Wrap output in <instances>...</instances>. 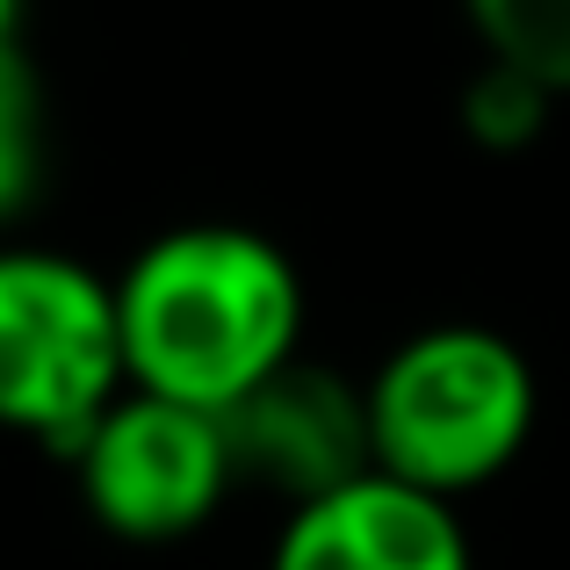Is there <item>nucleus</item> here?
I'll return each instance as SVG.
<instances>
[{
    "mask_svg": "<svg viewBox=\"0 0 570 570\" xmlns=\"http://www.w3.org/2000/svg\"><path fill=\"white\" fill-rule=\"evenodd\" d=\"M43 181V95H37V72L29 58L0 51V232L37 203Z\"/></svg>",
    "mask_w": 570,
    "mask_h": 570,
    "instance_id": "nucleus-8",
    "label": "nucleus"
},
{
    "mask_svg": "<svg viewBox=\"0 0 570 570\" xmlns=\"http://www.w3.org/2000/svg\"><path fill=\"white\" fill-rule=\"evenodd\" d=\"M124 390L116 282L66 253L0 246V426L72 455Z\"/></svg>",
    "mask_w": 570,
    "mask_h": 570,
    "instance_id": "nucleus-3",
    "label": "nucleus"
},
{
    "mask_svg": "<svg viewBox=\"0 0 570 570\" xmlns=\"http://www.w3.org/2000/svg\"><path fill=\"white\" fill-rule=\"evenodd\" d=\"M368 455L376 476L412 484L455 505L462 491L513 470L534 433V368L505 333L484 325H433L390 347V362L362 383Z\"/></svg>",
    "mask_w": 570,
    "mask_h": 570,
    "instance_id": "nucleus-2",
    "label": "nucleus"
},
{
    "mask_svg": "<svg viewBox=\"0 0 570 570\" xmlns=\"http://www.w3.org/2000/svg\"><path fill=\"white\" fill-rule=\"evenodd\" d=\"M267 570H476L455 505L390 476L311 499L289 513Z\"/></svg>",
    "mask_w": 570,
    "mask_h": 570,
    "instance_id": "nucleus-6",
    "label": "nucleus"
},
{
    "mask_svg": "<svg viewBox=\"0 0 570 570\" xmlns=\"http://www.w3.org/2000/svg\"><path fill=\"white\" fill-rule=\"evenodd\" d=\"M72 470L87 513L124 542H181L238 484L224 419L153 390H124L72 448Z\"/></svg>",
    "mask_w": 570,
    "mask_h": 570,
    "instance_id": "nucleus-4",
    "label": "nucleus"
},
{
    "mask_svg": "<svg viewBox=\"0 0 570 570\" xmlns=\"http://www.w3.org/2000/svg\"><path fill=\"white\" fill-rule=\"evenodd\" d=\"M549 87H534L528 72H513V66H476V80L462 87V130H470L476 145H491V153H520V145H534L542 138V124H549Z\"/></svg>",
    "mask_w": 570,
    "mask_h": 570,
    "instance_id": "nucleus-9",
    "label": "nucleus"
},
{
    "mask_svg": "<svg viewBox=\"0 0 570 570\" xmlns=\"http://www.w3.org/2000/svg\"><path fill=\"white\" fill-rule=\"evenodd\" d=\"M217 419H224V441H232L238 484L282 491L289 505L333 499V491L376 476V455H368V397L347 376L304 362V354L282 362L267 383H253Z\"/></svg>",
    "mask_w": 570,
    "mask_h": 570,
    "instance_id": "nucleus-5",
    "label": "nucleus"
},
{
    "mask_svg": "<svg viewBox=\"0 0 570 570\" xmlns=\"http://www.w3.org/2000/svg\"><path fill=\"white\" fill-rule=\"evenodd\" d=\"M116 318L130 390L232 412L253 383L296 362L304 275L275 238L246 224H181L124 267Z\"/></svg>",
    "mask_w": 570,
    "mask_h": 570,
    "instance_id": "nucleus-1",
    "label": "nucleus"
},
{
    "mask_svg": "<svg viewBox=\"0 0 570 570\" xmlns=\"http://www.w3.org/2000/svg\"><path fill=\"white\" fill-rule=\"evenodd\" d=\"M14 14H22V0H0V51L14 43Z\"/></svg>",
    "mask_w": 570,
    "mask_h": 570,
    "instance_id": "nucleus-10",
    "label": "nucleus"
},
{
    "mask_svg": "<svg viewBox=\"0 0 570 570\" xmlns=\"http://www.w3.org/2000/svg\"><path fill=\"white\" fill-rule=\"evenodd\" d=\"M491 66L528 72L549 95H570V0H462Z\"/></svg>",
    "mask_w": 570,
    "mask_h": 570,
    "instance_id": "nucleus-7",
    "label": "nucleus"
}]
</instances>
